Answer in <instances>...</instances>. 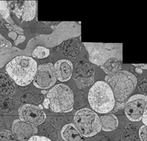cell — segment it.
<instances>
[{
  "label": "cell",
  "mask_w": 147,
  "mask_h": 141,
  "mask_svg": "<svg viewBox=\"0 0 147 141\" xmlns=\"http://www.w3.org/2000/svg\"><path fill=\"white\" fill-rule=\"evenodd\" d=\"M37 69V62L27 56H17L6 65V72L9 77L20 87L27 86L32 83Z\"/></svg>",
  "instance_id": "obj_1"
},
{
  "label": "cell",
  "mask_w": 147,
  "mask_h": 141,
  "mask_svg": "<svg viewBox=\"0 0 147 141\" xmlns=\"http://www.w3.org/2000/svg\"><path fill=\"white\" fill-rule=\"evenodd\" d=\"M105 82L109 85L117 103H126L137 85V79L126 70H120L115 74L106 75Z\"/></svg>",
  "instance_id": "obj_2"
},
{
  "label": "cell",
  "mask_w": 147,
  "mask_h": 141,
  "mask_svg": "<svg viewBox=\"0 0 147 141\" xmlns=\"http://www.w3.org/2000/svg\"><path fill=\"white\" fill-rule=\"evenodd\" d=\"M88 103L95 112L105 114L113 110L116 100L111 89L103 81L93 84L88 93Z\"/></svg>",
  "instance_id": "obj_3"
},
{
  "label": "cell",
  "mask_w": 147,
  "mask_h": 141,
  "mask_svg": "<svg viewBox=\"0 0 147 141\" xmlns=\"http://www.w3.org/2000/svg\"><path fill=\"white\" fill-rule=\"evenodd\" d=\"M84 46L88 52L90 62L99 67L112 57L122 61L121 43L86 42Z\"/></svg>",
  "instance_id": "obj_4"
},
{
  "label": "cell",
  "mask_w": 147,
  "mask_h": 141,
  "mask_svg": "<svg viewBox=\"0 0 147 141\" xmlns=\"http://www.w3.org/2000/svg\"><path fill=\"white\" fill-rule=\"evenodd\" d=\"M47 98L50 100V108L53 113H70L74 108L73 92L65 84L53 86L47 93Z\"/></svg>",
  "instance_id": "obj_5"
},
{
  "label": "cell",
  "mask_w": 147,
  "mask_h": 141,
  "mask_svg": "<svg viewBox=\"0 0 147 141\" xmlns=\"http://www.w3.org/2000/svg\"><path fill=\"white\" fill-rule=\"evenodd\" d=\"M73 120V124L82 137H93L101 130L100 117L97 113L88 108H82L78 110Z\"/></svg>",
  "instance_id": "obj_6"
},
{
  "label": "cell",
  "mask_w": 147,
  "mask_h": 141,
  "mask_svg": "<svg viewBox=\"0 0 147 141\" xmlns=\"http://www.w3.org/2000/svg\"><path fill=\"white\" fill-rule=\"evenodd\" d=\"M73 77L79 89L90 87L94 83V67L93 64L85 61L76 62L73 66Z\"/></svg>",
  "instance_id": "obj_7"
},
{
  "label": "cell",
  "mask_w": 147,
  "mask_h": 141,
  "mask_svg": "<svg viewBox=\"0 0 147 141\" xmlns=\"http://www.w3.org/2000/svg\"><path fill=\"white\" fill-rule=\"evenodd\" d=\"M125 114L129 120L139 122L147 109V95L136 94L128 99L125 104Z\"/></svg>",
  "instance_id": "obj_8"
},
{
  "label": "cell",
  "mask_w": 147,
  "mask_h": 141,
  "mask_svg": "<svg viewBox=\"0 0 147 141\" xmlns=\"http://www.w3.org/2000/svg\"><path fill=\"white\" fill-rule=\"evenodd\" d=\"M57 82L54 70V64L52 63L37 66V72L33 80V84L39 89L46 90L54 86Z\"/></svg>",
  "instance_id": "obj_9"
},
{
  "label": "cell",
  "mask_w": 147,
  "mask_h": 141,
  "mask_svg": "<svg viewBox=\"0 0 147 141\" xmlns=\"http://www.w3.org/2000/svg\"><path fill=\"white\" fill-rule=\"evenodd\" d=\"M20 119L35 127L42 124L46 119V114L37 105L25 104L18 110Z\"/></svg>",
  "instance_id": "obj_10"
},
{
  "label": "cell",
  "mask_w": 147,
  "mask_h": 141,
  "mask_svg": "<svg viewBox=\"0 0 147 141\" xmlns=\"http://www.w3.org/2000/svg\"><path fill=\"white\" fill-rule=\"evenodd\" d=\"M11 130L16 139L20 141H28L38 133L37 127L25 123L20 119L14 120Z\"/></svg>",
  "instance_id": "obj_11"
},
{
  "label": "cell",
  "mask_w": 147,
  "mask_h": 141,
  "mask_svg": "<svg viewBox=\"0 0 147 141\" xmlns=\"http://www.w3.org/2000/svg\"><path fill=\"white\" fill-rule=\"evenodd\" d=\"M17 3L13 8V11L18 18L22 21H30L33 20L37 13V1H23Z\"/></svg>",
  "instance_id": "obj_12"
},
{
  "label": "cell",
  "mask_w": 147,
  "mask_h": 141,
  "mask_svg": "<svg viewBox=\"0 0 147 141\" xmlns=\"http://www.w3.org/2000/svg\"><path fill=\"white\" fill-rule=\"evenodd\" d=\"M54 70L57 80L60 82H67L73 75V64L70 60H58L54 64Z\"/></svg>",
  "instance_id": "obj_13"
},
{
  "label": "cell",
  "mask_w": 147,
  "mask_h": 141,
  "mask_svg": "<svg viewBox=\"0 0 147 141\" xmlns=\"http://www.w3.org/2000/svg\"><path fill=\"white\" fill-rule=\"evenodd\" d=\"M80 52V38L75 37L63 42V53L66 57H77Z\"/></svg>",
  "instance_id": "obj_14"
},
{
  "label": "cell",
  "mask_w": 147,
  "mask_h": 141,
  "mask_svg": "<svg viewBox=\"0 0 147 141\" xmlns=\"http://www.w3.org/2000/svg\"><path fill=\"white\" fill-rule=\"evenodd\" d=\"M0 93L9 97H11L15 93V83L2 72H0Z\"/></svg>",
  "instance_id": "obj_15"
},
{
  "label": "cell",
  "mask_w": 147,
  "mask_h": 141,
  "mask_svg": "<svg viewBox=\"0 0 147 141\" xmlns=\"http://www.w3.org/2000/svg\"><path fill=\"white\" fill-rule=\"evenodd\" d=\"M60 133L64 141H83V137L73 123H68L63 126Z\"/></svg>",
  "instance_id": "obj_16"
},
{
  "label": "cell",
  "mask_w": 147,
  "mask_h": 141,
  "mask_svg": "<svg viewBox=\"0 0 147 141\" xmlns=\"http://www.w3.org/2000/svg\"><path fill=\"white\" fill-rule=\"evenodd\" d=\"M101 129L103 131L109 132L114 130L119 126V120L113 114H107L100 117Z\"/></svg>",
  "instance_id": "obj_17"
},
{
  "label": "cell",
  "mask_w": 147,
  "mask_h": 141,
  "mask_svg": "<svg viewBox=\"0 0 147 141\" xmlns=\"http://www.w3.org/2000/svg\"><path fill=\"white\" fill-rule=\"evenodd\" d=\"M100 68L103 70L105 73L107 74V75H111L121 70L122 61H120L114 57H112V58L109 59L106 62L103 63L100 66Z\"/></svg>",
  "instance_id": "obj_18"
},
{
  "label": "cell",
  "mask_w": 147,
  "mask_h": 141,
  "mask_svg": "<svg viewBox=\"0 0 147 141\" xmlns=\"http://www.w3.org/2000/svg\"><path fill=\"white\" fill-rule=\"evenodd\" d=\"M14 109V102L11 97L4 95L0 93V113L8 114Z\"/></svg>",
  "instance_id": "obj_19"
},
{
  "label": "cell",
  "mask_w": 147,
  "mask_h": 141,
  "mask_svg": "<svg viewBox=\"0 0 147 141\" xmlns=\"http://www.w3.org/2000/svg\"><path fill=\"white\" fill-rule=\"evenodd\" d=\"M20 100L26 104L37 105H40L42 100H44V97L42 95L37 94V93H27L23 95L20 98Z\"/></svg>",
  "instance_id": "obj_20"
},
{
  "label": "cell",
  "mask_w": 147,
  "mask_h": 141,
  "mask_svg": "<svg viewBox=\"0 0 147 141\" xmlns=\"http://www.w3.org/2000/svg\"><path fill=\"white\" fill-rule=\"evenodd\" d=\"M50 50L42 46H37L33 50L32 55L33 57L37 59H44L50 55Z\"/></svg>",
  "instance_id": "obj_21"
},
{
  "label": "cell",
  "mask_w": 147,
  "mask_h": 141,
  "mask_svg": "<svg viewBox=\"0 0 147 141\" xmlns=\"http://www.w3.org/2000/svg\"><path fill=\"white\" fill-rule=\"evenodd\" d=\"M5 20L7 21V22H8V24H7L6 27L10 30V32H15L16 33L20 34V35H24V30H23L21 27L17 26V24L14 22V21L11 19V17H7Z\"/></svg>",
  "instance_id": "obj_22"
},
{
  "label": "cell",
  "mask_w": 147,
  "mask_h": 141,
  "mask_svg": "<svg viewBox=\"0 0 147 141\" xmlns=\"http://www.w3.org/2000/svg\"><path fill=\"white\" fill-rule=\"evenodd\" d=\"M0 141H17L14 134L9 130L0 131Z\"/></svg>",
  "instance_id": "obj_23"
},
{
  "label": "cell",
  "mask_w": 147,
  "mask_h": 141,
  "mask_svg": "<svg viewBox=\"0 0 147 141\" xmlns=\"http://www.w3.org/2000/svg\"><path fill=\"white\" fill-rule=\"evenodd\" d=\"M139 89L144 95H147V78L142 79L139 83Z\"/></svg>",
  "instance_id": "obj_24"
},
{
  "label": "cell",
  "mask_w": 147,
  "mask_h": 141,
  "mask_svg": "<svg viewBox=\"0 0 147 141\" xmlns=\"http://www.w3.org/2000/svg\"><path fill=\"white\" fill-rule=\"evenodd\" d=\"M139 136L142 141H147V126H141L139 130Z\"/></svg>",
  "instance_id": "obj_25"
},
{
  "label": "cell",
  "mask_w": 147,
  "mask_h": 141,
  "mask_svg": "<svg viewBox=\"0 0 147 141\" xmlns=\"http://www.w3.org/2000/svg\"><path fill=\"white\" fill-rule=\"evenodd\" d=\"M12 47L11 43L6 40L1 34H0V48L1 47H6V48H11Z\"/></svg>",
  "instance_id": "obj_26"
},
{
  "label": "cell",
  "mask_w": 147,
  "mask_h": 141,
  "mask_svg": "<svg viewBox=\"0 0 147 141\" xmlns=\"http://www.w3.org/2000/svg\"><path fill=\"white\" fill-rule=\"evenodd\" d=\"M28 141H52L50 139L41 136H32Z\"/></svg>",
  "instance_id": "obj_27"
},
{
  "label": "cell",
  "mask_w": 147,
  "mask_h": 141,
  "mask_svg": "<svg viewBox=\"0 0 147 141\" xmlns=\"http://www.w3.org/2000/svg\"><path fill=\"white\" fill-rule=\"evenodd\" d=\"M125 104H126V103H117V102H116V103H115V106L114 107H113L112 111H113V113H115V112H117L118 110L124 108Z\"/></svg>",
  "instance_id": "obj_28"
},
{
  "label": "cell",
  "mask_w": 147,
  "mask_h": 141,
  "mask_svg": "<svg viewBox=\"0 0 147 141\" xmlns=\"http://www.w3.org/2000/svg\"><path fill=\"white\" fill-rule=\"evenodd\" d=\"M26 40V37L24 35H19L17 36V40L14 41V44H15L16 46L18 45V44H20V43H22L23 42L25 41Z\"/></svg>",
  "instance_id": "obj_29"
},
{
  "label": "cell",
  "mask_w": 147,
  "mask_h": 141,
  "mask_svg": "<svg viewBox=\"0 0 147 141\" xmlns=\"http://www.w3.org/2000/svg\"><path fill=\"white\" fill-rule=\"evenodd\" d=\"M0 13H1V14L5 19L7 17H9V9H0Z\"/></svg>",
  "instance_id": "obj_30"
},
{
  "label": "cell",
  "mask_w": 147,
  "mask_h": 141,
  "mask_svg": "<svg viewBox=\"0 0 147 141\" xmlns=\"http://www.w3.org/2000/svg\"><path fill=\"white\" fill-rule=\"evenodd\" d=\"M42 107L45 109H49L50 108V100H48V98H45L44 101H43Z\"/></svg>",
  "instance_id": "obj_31"
},
{
  "label": "cell",
  "mask_w": 147,
  "mask_h": 141,
  "mask_svg": "<svg viewBox=\"0 0 147 141\" xmlns=\"http://www.w3.org/2000/svg\"><path fill=\"white\" fill-rule=\"evenodd\" d=\"M8 36L10 37V38L11 39V40H13L14 41H15V40H17V33H16L15 32L11 31V32H10L9 33Z\"/></svg>",
  "instance_id": "obj_32"
},
{
  "label": "cell",
  "mask_w": 147,
  "mask_h": 141,
  "mask_svg": "<svg viewBox=\"0 0 147 141\" xmlns=\"http://www.w3.org/2000/svg\"><path fill=\"white\" fill-rule=\"evenodd\" d=\"M134 66L136 67H139V68L143 70H147V64H133Z\"/></svg>",
  "instance_id": "obj_33"
},
{
  "label": "cell",
  "mask_w": 147,
  "mask_h": 141,
  "mask_svg": "<svg viewBox=\"0 0 147 141\" xmlns=\"http://www.w3.org/2000/svg\"><path fill=\"white\" fill-rule=\"evenodd\" d=\"M142 122H143L144 125V126H147V109L145 111L144 114L143 115V117H142Z\"/></svg>",
  "instance_id": "obj_34"
},
{
  "label": "cell",
  "mask_w": 147,
  "mask_h": 141,
  "mask_svg": "<svg viewBox=\"0 0 147 141\" xmlns=\"http://www.w3.org/2000/svg\"><path fill=\"white\" fill-rule=\"evenodd\" d=\"M135 70H136V72L138 74H142V73H143V70H142V69L139 68V67H136Z\"/></svg>",
  "instance_id": "obj_35"
},
{
  "label": "cell",
  "mask_w": 147,
  "mask_h": 141,
  "mask_svg": "<svg viewBox=\"0 0 147 141\" xmlns=\"http://www.w3.org/2000/svg\"><path fill=\"white\" fill-rule=\"evenodd\" d=\"M47 93H48V92H47V90H42L41 91L42 94H47Z\"/></svg>",
  "instance_id": "obj_36"
},
{
  "label": "cell",
  "mask_w": 147,
  "mask_h": 141,
  "mask_svg": "<svg viewBox=\"0 0 147 141\" xmlns=\"http://www.w3.org/2000/svg\"><path fill=\"white\" fill-rule=\"evenodd\" d=\"M60 141H62V140H60Z\"/></svg>",
  "instance_id": "obj_37"
}]
</instances>
